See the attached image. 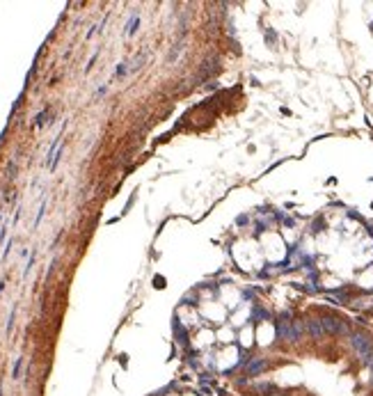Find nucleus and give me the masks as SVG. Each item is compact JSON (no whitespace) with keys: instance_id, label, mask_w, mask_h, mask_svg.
I'll return each instance as SVG.
<instances>
[{"instance_id":"f257e3e1","label":"nucleus","mask_w":373,"mask_h":396,"mask_svg":"<svg viewBox=\"0 0 373 396\" xmlns=\"http://www.w3.org/2000/svg\"><path fill=\"white\" fill-rule=\"evenodd\" d=\"M348 337H350V343H353L357 357H360L364 364L373 366V339L369 337L367 332H350Z\"/></svg>"},{"instance_id":"f03ea898","label":"nucleus","mask_w":373,"mask_h":396,"mask_svg":"<svg viewBox=\"0 0 373 396\" xmlns=\"http://www.w3.org/2000/svg\"><path fill=\"white\" fill-rule=\"evenodd\" d=\"M320 323H323V330L325 335H344L348 337L350 335V328L344 318H337V316H320Z\"/></svg>"},{"instance_id":"7ed1b4c3","label":"nucleus","mask_w":373,"mask_h":396,"mask_svg":"<svg viewBox=\"0 0 373 396\" xmlns=\"http://www.w3.org/2000/svg\"><path fill=\"white\" fill-rule=\"evenodd\" d=\"M305 328H307V332H309L314 339H323V337H325V330H323V323H320V318H309Z\"/></svg>"},{"instance_id":"20e7f679","label":"nucleus","mask_w":373,"mask_h":396,"mask_svg":"<svg viewBox=\"0 0 373 396\" xmlns=\"http://www.w3.org/2000/svg\"><path fill=\"white\" fill-rule=\"evenodd\" d=\"M266 366H268V362L263 360V357H254L252 362H247V364H245V371L250 373V376H259V373H261L263 369H266Z\"/></svg>"},{"instance_id":"39448f33","label":"nucleus","mask_w":373,"mask_h":396,"mask_svg":"<svg viewBox=\"0 0 373 396\" xmlns=\"http://www.w3.org/2000/svg\"><path fill=\"white\" fill-rule=\"evenodd\" d=\"M254 390L261 392V396H282L280 390H277L275 385H270V383H261V385H257Z\"/></svg>"},{"instance_id":"423d86ee","label":"nucleus","mask_w":373,"mask_h":396,"mask_svg":"<svg viewBox=\"0 0 373 396\" xmlns=\"http://www.w3.org/2000/svg\"><path fill=\"white\" fill-rule=\"evenodd\" d=\"M44 211H46V199H41V204H39V211H37V218H34V227H39L41 218H44Z\"/></svg>"},{"instance_id":"0eeeda50","label":"nucleus","mask_w":373,"mask_h":396,"mask_svg":"<svg viewBox=\"0 0 373 396\" xmlns=\"http://www.w3.org/2000/svg\"><path fill=\"white\" fill-rule=\"evenodd\" d=\"M135 30H138V16H133V19H131V23H128V30H126V34H133Z\"/></svg>"},{"instance_id":"6e6552de","label":"nucleus","mask_w":373,"mask_h":396,"mask_svg":"<svg viewBox=\"0 0 373 396\" xmlns=\"http://www.w3.org/2000/svg\"><path fill=\"white\" fill-rule=\"evenodd\" d=\"M21 364H23V360L19 357V362H16V366H14V378H21Z\"/></svg>"}]
</instances>
